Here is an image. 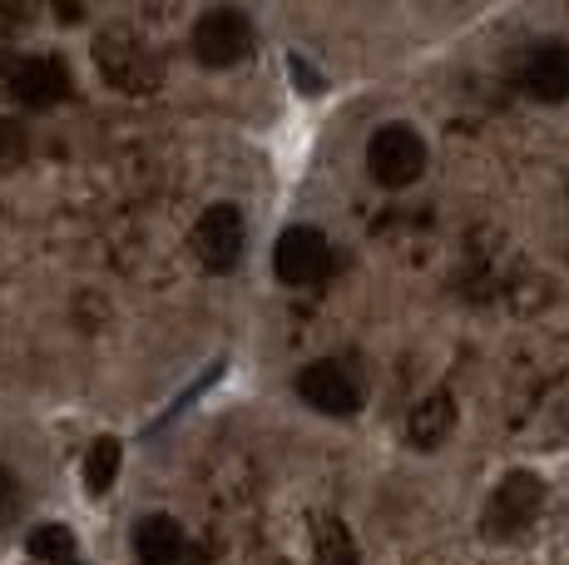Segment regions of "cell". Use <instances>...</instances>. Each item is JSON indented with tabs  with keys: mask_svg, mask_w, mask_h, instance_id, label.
<instances>
[{
	"mask_svg": "<svg viewBox=\"0 0 569 565\" xmlns=\"http://www.w3.org/2000/svg\"><path fill=\"white\" fill-rule=\"evenodd\" d=\"M94 65H100V75L114 85V90H129V95H144L163 80V60L134 36V30H119V26L94 40Z\"/></svg>",
	"mask_w": 569,
	"mask_h": 565,
	"instance_id": "obj_1",
	"label": "cell"
},
{
	"mask_svg": "<svg viewBox=\"0 0 569 565\" xmlns=\"http://www.w3.org/2000/svg\"><path fill=\"white\" fill-rule=\"evenodd\" d=\"M545 506V482L535 472H510L506 482L490 492L486 511H480V531H486L490 541H516L525 531L535 526V516H540Z\"/></svg>",
	"mask_w": 569,
	"mask_h": 565,
	"instance_id": "obj_2",
	"label": "cell"
},
{
	"mask_svg": "<svg viewBox=\"0 0 569 565\" xmlns=\"http://www.w3.org/2000/svg\"><path fill=\"white\" fill-rule=\"evenodd\" d=\"M189 46H193V60L199 65H208V70H228V65H238L248 50H253V20H248L243 10H228V6L203 10V16L193 20Z\"/></svg>",
	"mask_w": 569,
	"mask_h": 565,
	"instance_id": "obj_3",
	"label": "cell"
},
{
	"mask_svg": "<svg viewBox=\"0 0 569 565\" xmlns=\"http://www.w3.org/2000/svg\"><path fill=\"white\" fill-rule=\"evenodd\" d=\"M367 169L381 189H411V184L426 174V139L407 125L377 129L367 145Z\"/></svg>",
	"mask_w": 569,
	"mask_h": 565,
	"instance_id": "obj_4",
	"label": "cell"
},
{
	"mask_svg": "<svg viewBox=\"0 0 569 565\" xmlns=\"http://www.w3.org/2000/svg\"><path fill=\"white\" fill-rule=\"evenodd\" d=\"M327 268H332V244H327L322 228L312 224H292L282 228V238L272 244V274L288 288H308V282H322Z\"/></svg>",
	"mask_w": 569,
	"mask_h": 565,
	"instance_id": "obj_5",
	"label": "cell"
},
{
	"mask_svg": "<svg viewBox=\"0 0 569 565\" xmlns=\"http://www.w3.org/2000/svg\"><path fill=\"white\" fill-rule=\"evenodd\" d=\"M298 397L322 417H352L362 407V377L342 357H322V363L298 373Z\"/></svg>",
	"mask_w": 569,
	"mask_h": 565,
	"instance_id": "obj_6",
	"label": "cell"
},
{
	"mask_svg": "<svg viewBox=\"0 0 569 565\" xmlns=\"http://www.w3.org/2000/svg\"><path fill=\"white\" fill-rule=\"evenodd\" d=\"M243 248H248V224L233 204H213V209L199 214V224H193V254L203 258V268L228 274V268L243 264Z\"/></svg>",
	"mask_w": 569,
	"mask_h": 565,
	"instance_id": "obj_7",
	"label": "cell"
},
{
	"mask_svg": "<svg viewBox=\"0 0 569 565\" xmlns=\"http://www.w3.org/2000/svg\"><path fill=\"white\" fill-rule=\"evenodd\" d=\"M10 95L30 110H50L70 95V70H64L54 56H30L20 65H10Z\"/></svg>",
	"mask_w": 569,
	"mask_h": 565,
	"instance_id": "obj_8",
	"label": "cell"
},
{
	"mask_svg": "<svg viewBox=\"0 0 569 565\" xmlns=\"http://www.w3.org/2000/svg\"><path fill=\"white\" fill-rule=\"evenodd\" d=\"M520 85L530 100L540 105H560L569 100V46H560V40H550V46L530 50L520 65Z\"/></svg>",
	"mask_w": 569,
	"mask_h": 565,
	"instance_id": "obj_9",
	"label": "cell"
},
{
	"mask_svg": "<svg viewBox=\"0 0 569 565\" xmlns=\"http://www.w3.org/2000/svg\"><path fill=\"white\" fill-rule=\"evenodd\" d=\"M134 556L139 565H193V546L173 516H144L134 526Z\"/></svg>",
	"mask_w": 569,
	"mask_h": 565,
	"instance_id": "obj_10",
	"label": "cell"
},
{
	"mask_svg": "<svg viewBox=\"0 0 569 565\" xmlns=\"http://www.w3.org/2000/svg\"><path fill=\"white\" fill-rule=\"evenodd\" d=\"M451 432H456V397L446 393V387H436V393H426L416 402V412L407 422V437H411V447L431 452V447H441Z\"/></svg>",
	"mask_w": 569,
	"mask_h": 565,
	"instance_id": "obj_11",
	"label": "cell"
},
{
	"mask_svg": "<svg viewBox=\"0 0 569 565\" xmlns=\"http://www.w3.org/2000/svg\"><path fill=\"white\" fill-rule=\"evenodd\" d=\"M312 565H357V541L332 511L312 521Z\"/></svg>",
	"mask_w": 569,
	"mask_h": 565,
	"instance_id": "obj_12",
	"label": "cell"
},
{
	"mask_svg": "<svg viewBox=\"0 0 569 565\" xmlns=\"http://www.w3.org/2000/svg\"><path fill=\"white\" fill-rule=\"evenodd\" d=\"M26 551L36 556L40 565H74L80 561V546H74V531L70 526H54V521H46V526H36L26 536Z\"/></svg>",
	"mask_w": 569,
	"mask_h": 565,
	"instance_id": "obj_13",
	"label": "cell"
},
{
	"mask_svg": "<svg viewBox=\"0 0 569 565\" xmlns=\"http://www.w3.org/2000/svg\"><path fill=\"white\" fill-rule=\"evenodd\" d=\"M119 462H124V447L114 437H100L84 456V492L90 496H104L109 486L119 482Z\"/></svg>",
	"mask_w": 569,
	"mask_h": 565,
	"instance_id": "obj_14",
	"label": "cell"
},
{
	"mask_svg": "<svg viewBox=\"0 0 569 565\" xmlns=\"http://www.w3.org/2000/svg\"><path fill=\"white\" fill-rule=\"evenodd\" d=\"M26 149H30L26 125H20V119H0V174L20 169V159H26Z\"/></svg>",
	"mask_w": 569,
	"mask_h": 565,
	"instance_id": "obj_15",
	"label": "cell"
},
{
	"mask_svg": "<svg viewBox=\"0 0 569 565\" xmlns=\"http://www.w3.org/2000/svg\"><path fill=\"white\" fill-rule=\"evenodd\" d=\"M16 506H20V486H16V476L0 466V526H6L10 516H16Z\"/></svg>",
	"mask_w": 569,
	"mask_h": 565,
	"instance_id": "obj_16",
	"label": "cell"
},
{
	"mask_svg": "<svg viewBox=\"0 0 569 565\" xmlns=\"http://www.w3.org/2000/svg\"><path fill=\"white\" fill-rule=\"evenodd\" d=\"M292 75H298V90H302V95H317V90H322V75H317L312 65H302V56H292Z\"/></svg>",
	"mask_w": 569,
	"mask_h": 565,
	"instance_id": "obj_17",
	"label": "cell"
},
{
	"mask_svg": "<svg viewBox=\"0 0 569 565\" xmlns=\"http://www.w3.org/2000/svg\"><path fill=\"white\" fill-rule=\"evenodd\" d=\"M74 565H80V561H74Z\"/></svg>",
	"mask_w": 569,
	"mask_h": 565,
	"instance_id": "obj_18",
	"label": "cell"
}]
</instances>
